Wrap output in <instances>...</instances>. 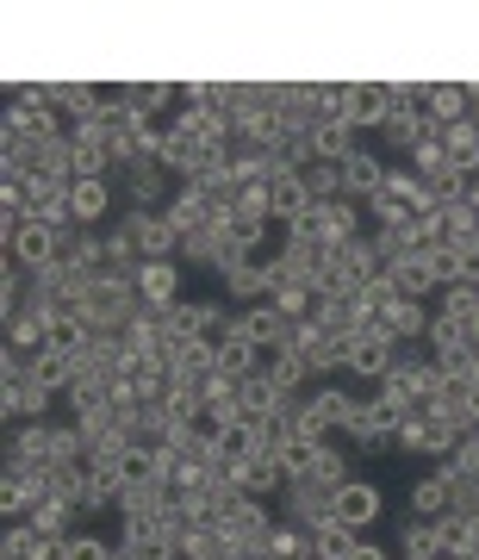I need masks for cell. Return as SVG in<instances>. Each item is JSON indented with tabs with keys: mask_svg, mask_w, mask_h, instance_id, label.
I'll return each mask as SVG.
<instances>
[{
	"mask_svg": "<svg viewBox=\"0 0 479 560\" xmlns=\"http://www.w3.org/2000/svg\"><path fill=\"white\" fill-rule=\"evenodd\" d=\"M44 405H50V393L38 386L32 361H7L0 355V411H7V423H38Z\"/></svg>",
	"mask_w": 479,
	"mask_h": 560,
	"instance_id": "cell-1",
	"label": "cell"
},
{
	"mask_svg": "<svg viewBox=\"0 0 479 560\" xmlns=\"http://www.w3.org/2000/svg\"><path fill=\"white\" fill-rule=\"evenodd\" d=\"M386 180H393V162L374 156V150H355V156L342 162V194L355 206H374L386 194Z\"/></svg>",
	"mask_w": 479,
	"mask_h": 560,
	"instance_id": "cell-7",
	"label": "cell"
},
{
	"mask_svg": "<svg viewBox=\"0 0 479 560\" xmlns=\"http://www.w3.org/2000/svg\"><path fill=\"white\" fill-rule=\"evenodd\" d=\"M268 555H274V560H318V555H312V529H305V523H274Z\"/></svg>",
	"mask_w": 479,
	"mask_h": 560,
	"instance_id": "cell-29",
	"label": "cell"
},
{
	"mask_svg": "<svg viewBox=\"0 0 479 560\" xmlns=\"http://www.w3.org/2000/svg\"><path fill=\"white\" fill-rule=\"evenodd\" d=\"M342 119L355 125V131H379V125L393 119V88L386 81H355V94H349V113Z\"/></svg>",
	"mask_w": 479,
	"mask_h": 560,
	"instance_id": "cell-11",
	"label": "cell"
},
{
	"mask_svg": "<svg viewBox=\"0 0 479 560\" xmlns=\"http://www.w3.org/2000/svg\"><path fill=\"white\" fill-rule=\"evenodd\" d=\"M138 300L150 305V312H168V305L180 300V261H143Z\"/></svg>",
	"mask_w": 479,
	"mask_h": 560,
	"instance_id": "cell-18",
	"label": "cell"
},
{
	"mask_svg": "<svg viewBox=\"0 0 479 560\" xmlns=\"http://www.w3.org/2000/svg\"><path fill=\"white\" fill-rule=\"evenodd\" d=\"M448 511H455V499H448V486H442V474H430V480H418V486H411V517L442 523Z\"/></svg>",
	"mask_w": 479,
	"mask_h": 560,
	"instance_id": "cell-24",
	"label": "cell"
},
{
	"mask_svg": "<svg viewBox=\"0 0 479 560\" xmlns=\"http://www.w3.org/2000/svg\"><path fill=\"white\" fill-rule=\"evenodd\" d=\"M393 361H399V349H393V342L379 337V330H361V337H349V361H342V368H349V374H361L367 386H379L386 374H393Z\"/></svg>",
	"mask_w": 479,
	"mask_h": 560,
	"instance_id": "cell-9",
	"label": "cell"
},
{
	"mask_svg": "<svg viewBox=\"0 0 479 560\" xmlns=\"http://www.w3.org/2000/svg\"><path fill=\"white\" fill-rule=\"evenodd\" d=\"M312 206L318 200H312L305 175H274V187H268V212H274V224H300Z\"/></svg>",
	"mask_w": 479,
	"mask_h": 560,
	"instance_id": "cell-17",
	"label": "cell"
},
{
	"mask_svg": "<svg viewBox=\"0 0 479 560\" xmlns=\"http://www.w3.org/2000/svg\"><path fill=\"white\" fill-rule=\"evenodd\" d=\"M448 560H460V555H448Z\"/></svg>",
	"mask_w": 479,
	"mask_h": 560,
	"instance_id": "cell-37",
	"label": "cell"
},
{
	"mask_svg": "<svg viewBox=\"0 0 479 560\" xmlns=\"http://www.w3.org/2000/svg\"><path fill=\"white\" fill-rule=\"evenodd\" d=\"M467 206H474V212H479V175L467 180Z\"/></svg>",
	"mask_w": 479,
	"mask_h": 560,
	"instance_id": "cell-36",
	"label": "cell"
},
{
	"mask_svg": "<svg viewBox=\"0 0 479 560\" xmlns=\"http://www.w3.org/2000/svg\"><path fill=\"white\" fill-rule=\"evenodd\" d=\"M69 206H75V224H81V231H94V224L113 212V180H75Z\"/></svg>",
	"mask_w": 479,
	"mask_h": 560,
	"instance_id": "cell-22",
	"label": "cell"
},
{
	"mask_svg": "<svg viewBox=\"0 0 479 560\" xmlns=\"http://www.w3.org/2000/svg\"><path fill=\"white\" fill-rule=\"evenodd\" d=\"M379 486H367V480H349V486H337V523H349L355 536H367L374 529V517H379Z\"/></svg>",
	"mask_w": 479,
	"mask_h": 560,
	"instance_id": "cell-12",
	"label": "cell"
},
{
	"mask_svg": "<svg viewBox=\"0 0 479 560\" xmlns=\"http://www.w3.org/2000/svg\"><path fill=\"white\" fill-rule=\"evenodd\" d=\"M224 293H231V300L237 305H249V300H268V293H274V268H268V261H231V268H224Z\"/></svg>",
	"mask_w": 479,
	"mask_h": 560,
	"instance_id": "cell-16",
	"label": "cell"
},
{
	"mask_svg": "<svg viewBox=\"0 0 479 560\" xmlns=\"http://www.w3.org/2000/svg\"><path fill=\"white\" fill-rule=\"evenodd\" d=\"M423 113L436 125L467 119V113H474V88H467V81H430V88H423Z\"/></svg>",
	"mask_w": 479,
	"mask_h": 560,
	"instance_id": "cell-15",
	"label": "cell"
},
{
	"mask_svg": "<svg viewBox=\"0 0 479 560\" xmlns=\"http://www.w3.org/2000/svg\"><path fill=\"white\" fill-rule=\"evenodd\" d=\"M32 374H38L44 393H75V355H57V349H44L32 361Z\"/></svg>",
	"mask_w": 479,
	"mask_h": 560,
	"instance_id": "cell-27",
	"label": "cell"
},
{
	"mask_svg": "<svg viewBox=\"0 0 479 560\" xmlns=\"http://www.w3.org/2000/svg\"><path fill=\"white\" fill-rule=\"evenodd\" d=\"M312 480H324V486H349V467H342V455L324 442L318 448V460H312Z\"/></svg>",
	"mask_w": 479,
	"mask_h": 560,
	"instance_id": "cell-33",
	"label": "cell"
},
{
	"mask_svg": "<svg viewBox=\"0 0 479 560\" xmlns=\"http://www.w3.org/2000/svg\"><path fill=\"white\" fill-rule=\"evenodd\" d=\"M355 548H361V536L349 529V523H337V517L324 523V529H312V555L318 560H349Z\"/></svg>",
	"mask_w": 479,
	"mask_h": 560,
	"instance_id": "cell-26",
	"label": "cell"
},
{
	"mask_svg": "<svg viewBox=\"0 0 479 560\" xmlns=\"http://www.w3.org/2000/svg\"><path fill=\"white\" fill-rule=\"evenodd\" d=\"M399 548H405V560H448V555H442V529H436V523H423V517L405 523Z\"/></svg>",
	"mask_w": 479,
	"mask_h": 560,
	"instance_id": "cell-30",
	"label": "cell"
},
{
	"mask_svg": "<svg viewBox=\"0 0 479 560\" xmlns=\"http://www.w3.org/2000/svg\"><path fill=\"white\" fill-rule=\"evenodd\" d=\"M287 511H293V523H305V529H324V523L337 517V486H324V480H287Z\"/></svg>",
	"mask_w": 479,
	"mask_h": 560,
	"instance_id": "cell-5",
	"label": "cell"
},
{
	"mask_svg": "<svg viewBox=\"0 0 479 560\" xmlns=\"http://www.w3.org/2000/svg\"><path fill=\"white\" fill-rule=\"evenodd\" d=\"M162 324H168V337H175V342H212L219 305H206V300H175L168 312H162Z\"/></svg>",
	"mask_w": 479,
	"mask_h": 560,
	"instance_id": "cell-10",
	"label": "cell"
},
{
	"mask_svg": "<svg viewBox=\"0 0 479 560\" xmlns=\"http://www.w3.org/2000/svg\"><path fill=\"white\" fill-rule=\"evenodd\" d=\"M305 405H312V411H318L330 430H342V436H349V423L361 418V399H355V393H342V386H318Z\"/></svg>",
	"mask_w": 479,
	"mask_h": 560,
	"instance_id": "cell-21",
	"label": "cell"
},
{
	"mask_svg": "<svg viewBox=\"0 0 479 560\" xmlns=\"http://www.w3.org/2000/svg\"><path fill=\"white\" fill-rule=\"evenodd\" d=\"M119 548L113 541H101V536H69V560H113Z\"/></svg>",
	"mask_w": 479,
	"mask_h": 560,
	"instance_id": "cell-34",
	"label": "cell"
},
{
	"mask_svg": "<svg viewBox=\"0 0 479 560\" xmlns=\"http://www.w3.org/2000/svg\"><path fill=\"white\" fill-rule=\"evenodd\" d=\"M349 560H393V555H386V548H374V541H361V548H355Z\"/></svg>",
	"mask_w": 479,
	"mask_h": 560,
	"instance_id": "cell-35",
	"label": "cell"
},
{
	"mask_svg": "<svg viewBox=\"0 0 479 560\" xmlns=\"http://www.w3.org/2000/svg\"><path fill=\"white\" fill-rule=\"evenodd\" d=\"M460 430L442 411H411V418L399 423V448H411V455H455Z\"/></svg>",
	"mask_w": 479,
	"mask_h": 560,
	"instance_id": "cell-4",
	"label": "cell"
},
{
	"mask_svg": "<svg viewBox=\"0 0 479 560\" xmlns=\"http://www.w3.org/2000/svg\"><path fill=\"white\" fill-rule=\"evenodd\" d=\"M474 337H479V324L474 318H455V312H436L430 318V355H467L474 349Z\"/></svg>",
	"mask_w": 479,
	"mask_h": 560,
	"instance_id": "cell-19",
	"label": "cell"
},
{
	"mask_svg": "<svg viewBox=\"0 0 479 560\" xmlns=\"http://www.w3.org/2000/svg\"><path fill=\"white\" fill-rule=\"evenodd\" d=\"M430 318H436V312H423V300H399L386 318L374 324V330L393 342V349H405V342H423V337H430Z\"/></svg>",
	"mask_w": 479,
	"mask_h": 560,
	"instance_id": "cell-14",
	"label": "cell"
},
{
	"mask_svg": "<svg viewBox=\"0 0 479 560\" xmlns=\"http://www.w3.org/2000/svg\"><path fill=\"white\" fill-rule=\"evenodd\" d=\"M69 517H75V504H69V499H38L25 523H32L44 541H69Z\"/></svg>",
	"mask_w": 479,
	"mask_h": 560,
	"instance_id": "cell-25",
	"label": "cell"
},
{
	"mask_svg": "<svg viewBox=\"0 0 479 560\" xmlns=\"http://www.w3.org/2000/svg\"><path fill=\"white\" fill-rule=\"evenodd\" d=\"M393 293H399V300H430V293H436V280H430V249L393 261Z\"/></svg>",
	"mask_w": 479,
	"mask_h": 560,
	"instance_id": "cell-23",
	"label": "cell"
},
{
	"mask_svg": "<svg viewBox=\"0 0 479 560\" xmlns=\"http://www.w3.org/2000/svg\"><path fill=\"white\" fill-rule=\"evenodd\" d=\"M0 342H7V349H0V355L7 361H38L44 349H50V318H38V312H7V318H0Z\"/></svg>",
	"mask_w": 479,
	"mask_h": 560,
	"instance_id": "cell-3",
	"label": "cell"
},
{
	"mask_svg": "<svg viewBox=\"0 0 479 560\" xmlns=\"http://www.w3.org/2000/svg\"><path fill=\"white\" fill-rule=\"evenodd\" d=\"M411 418L405 405H393V399H379V393H367L361 399V418L349 423V436L361 442V448H379V442H399V423Z\"/></svg>",
	"mask_w": 479,
	"mask_h": 560,
	"instance_id": "cell-6",
	"label": "cell"
},
{
	"mask_svg": "<svg viewBox=\"0 0 479 560\" xmlns=\"http://www.w3.org/2000/svg\"><path fill=\"white\" fill-rule=\"evenodd\" d=\"M62 243H69V231H50V224L25 219L20 237L7 243V256L20 261L25 275H44V268H57V261H62Z\"/></svg>",
	"mask_w": 479,
	"mask_h": 560,
	"instance_id": "cell-2",
	"label": "cell"
},
{
	"mask_svg": "<svg viewBox=\"0 0 479 560\" xmlns=\"http://www.w3.org/2000/svg\"><path fill=\"white\" fill-rule=\"evenodd\" d=\"M442 243L448 249H467V243H479V212L467 200L460 206H442Z\"/></svg>",
	"mask_w": 479,
	"mask_h": 560,
	"instance_id": "cell-28",
	"label": "cell"
},
{
	"mask_svg": "<svg viewBox=\"0 0 479 560\" xmlns=\"http://www.w3.org/2000/svg\"><path fill=\"white\" fill-rule=\"evenodd\" d=\"M237 486L256 504H268V499H280V492H287V467H280L274 448H261L256 460H243V467H237Z\"/></svg>",
	"mask_w": 479,
	"mask_h": 560,
	"instance_id": "cell-13",
	"label": "cell"
},
{
	"mask_svg": "<svg viewBox=\"0 0 479 560\" xmlns=\"http://www.w3.org/2000/svg\"><path fill=\"white\" fill-rule=\"evenodd\" d=\"M125 206H131V212H162V206H168V168H162V162H131V168H125Z\"/></svg>",
	"mask_w": 479,
	"mask_h": 560,
	"instance_id": "cell-8",
	"label": "cell"
},
{
	"mask_svg": "<svg viewBox=\"0 0 479 560\" xmlns=\"http://www.w3.org/2000/svg\"><path fill=\"white\" fill-rule=\"evenodd\" d=\"M361 150V131L349 119H318V131H312V156L318 162H349Z\"/></svg>",
	"mask_w": 479,
	"mask_h": 560,
	"instance_id": "cell-20",
	"label": "cell"
},
{
	"mask_svg": "<svg viewBox=\"0 0 479 560\" xmlns=\"http://www.w3.org/2000/svg\"><path fill=\"white\" fill-rule=\"evenodd\" d=\"M474 293H479V287H474Z\"/></svg>",
	"mask_w": 479,
	"mask_h": 560,
	"instance_id": "cell-38",
	"label": "cell"
},
{
	"mask_svg": "<svg viewBox=\"0 0 479 560\" xmlns=\"http://www.w3.org/2000/svg\"><path fill=\"white\" fill-rule=\"evenodd\" d=\"M430 280H436L442 293H448V287H460V249L436 243V249H430Z\"/></svg>",
	"mask_w": 479,
	"mask_h": 560,
	"instance_id": "cell-32",
	"label": "cell"
},
{
	"mask_svg": "<svg viewBox=\"0 0 479 560\" xmlns=\"http://www.w3.org/2000/svg\"><path fill=\"white\" fill-rule=\"evenodd\" d=\"M0 560H44V536L32 523H7V536H0Z\"/></svg>",
	"mask_w": 479,
	"mask_h": 560,
	"instance_id": "cell-31",
	"label": "cell"
}]
</instances>
